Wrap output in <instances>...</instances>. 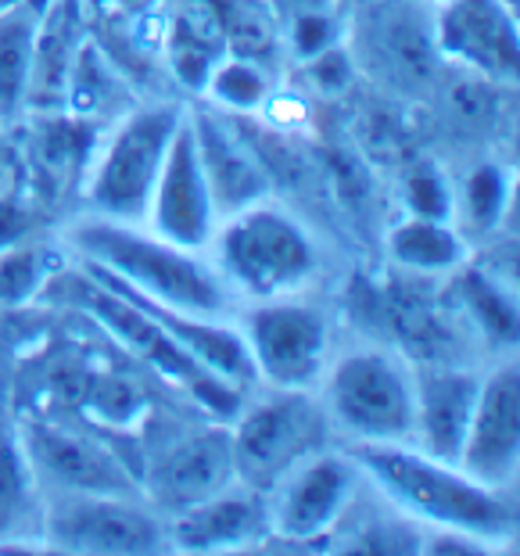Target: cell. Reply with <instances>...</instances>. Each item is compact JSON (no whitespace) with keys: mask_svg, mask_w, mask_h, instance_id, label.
<instances>
[{"mask_svg":"<svg viewBox=\"0 0 520 556\" xmlns=\"http://www.w3.org/2000/svg\"><path fill=\"white\" fill-rule=\"evenodd\" d=\"M183 112L176 104H148L129 112L98 144L90 173L83 180V198L90 201L93 216L144 223L148 201L155 194L165 155L173 148Z\"/></svg>","mask_w":520,"mask_h":556,"instance_id":"5b68a950","label":"cell"},{"mask_svg":"<svg viewBox=\"0 0 520 556\" xmlns=\"http://www.w3.org/2000/svg\"><path fill=\"white\" fill-rule=\"evenodd\" d=\"M345 453L402 517L434 531H464L489 546L517 535V503L506 489L481 484L456 464H442L409 442H352Z\"/></svg>","mask_w":520,"mask_h":556,"instance_id":"6da1fadb","label":"cell"},{"mask_svg":"<svg viewBox=\"0 0 520 556\" xmlns=\"http://www.w3.org/2000/svg\"><path fill=\"white\" fill-rule=\"evenodd\" d=\"M439 54L489 79H513L520 33L510 0H439L434 11Z\"/></svg>","mask_w":520,"mask_h":556,"instance_id":"4fadbf2b","label":"cell"},{"mask_svg":"<svg viewBox=\"0 0 520 556\" xmlns=\"http://www.w3.org/2000/svg\"><path fill=\"white\" fill-rule=\"evenodd\" d=\"M520 464V370L517 363L495 366L481 377L474 417L459 448L456 467L492 489H510Z\"/></svg>","mask_w":520,"mask_h":556,"instance_id":"7c38bea8","label":"cell"},{"mask_svg":"<svg viewBox=\"0 0 520 556\" xmlns=\"http://www.w3.org/2000/svg\"><path fill=\"white\" fill-rule=\"evenodd\" d=\"M238 484L233 467L230 428H208L176 442L155 467H151V500L165 514H183L191 506L212 500Z\"/></svg>","mask_w":520,"mask_h":556,"instance_id":"2e32d148","label":"cell"},{"mask_svg":"<svg viewBox=\"0 0 520 556\" xmlns=\"http://www.w3.org/2000/svg\"><path fill=\"white\" fill-rule=\"evenodd\" d=\"M392 258L417 277H439L464 269L467 241L456 227H448V219H428V216H409L392 230Z\"/></svg>","mask_w":520,"mask_h":556,"instance_id":"603a6c76","label":"cell"},{"mask_svg":"<svg viewBox=\"0 0 520 556\" xmlns=\"http://www.w3.org/2000/svg\"><path fill=\"white\" fill-rule=\"evenodd\" d=\"M324 413L352 442H409L417 381L392 352H352L327 374Z\"/></svg>","mask_w":520,"mask_h":556,"instance_id":"52a82bcc","label":"cell"},{"mask_svg":"<svg viewBox=\"0 0 520 556\" xmlns=\"http://www.w3.org/2000/svg\"><path fill=\"white\" fill-rule=\"evenodd\" d=\"M359 484L363 470L348 453L320 448V453L305 456L274 489L263 492L269 539H280L283 546L324 542L356 503Z\"/></svg>","mask_w":520,"mask_h":556,"instance_id":"9c48e42d","label":"cell"},{"mask_svg":"<svg viewBox=\"0 0 520 556\" xmlns=\"http://www.w3.org/2000/svg\"><path fill=\"white\" fill-rule=\"evenodd\" d=\"M65 241L83 266L101 269L104 277L158 305L205 319H223L230 309L233 291L223 283L216 266L205 263L201 252L140 230V223L87 216L65 233Z\"/></svg>","mask_w":520,"mask_h":556,"instance_id":"7a4b0ae2","label":"cell"},{"mask_svg":"<svg viewBox=\"0 0 520 556\" xmlns=\"http://www.w3.org/2000/svg\"><path fill=\"white\" fill-rule=\"evenodd\" d=\"M40 11L33 0H22L0 15V119H15L26 112L33 47H37Z\"/></svg>","mask_w":520,"mask_h":556,"instance_id":"cb8c5ba5","label":"cell"},{"mask_svg":"<svg viewBox=\"0 0 520 556\" xmlns=\"http://www.w3.org/2000/svg\"><path fill=\"white\" fill-rule=\"evenodd\" d=\"M29 227H33V216H29V208L22 205V194L0 201V252L22 244Z\"/></svg>","mask_w":520,"mask_h":556,"instance_id":"d6a6232c","label":"cell"},{"mask_svg":"<svg viewBox=\"0 0 520 556\" xmlns=\"http://www.w3.org/2000/svg\"><path fill=\"white\" fill-rule=\"evenodd\" d=\"M144 223L162 241L191 248V252H205L219 230V212H216V201H212L205 173H201L187 115L180 129H176L169 155H165L155 194L148 201Z\"/></svg>","mask_w":520,"mask_h":556,"instance_id":"8fae6325","label":"cell"},{"mask_svg":"<svg viewBox=\"0 0 520 556\" xmlns=\"http://www.w3.org/2000/svg\"><path fill=\"white\" fill-rule=\"evenodd\" d=\"M208 248L216 252L212 266L223 283L252 302L291 299L320 269L313 233L274 201H258L219 219Z\"/></svg>","mask_w":520,"mask_h":556,"instance_id":"277c9868","label":"cell"},{"mask_svg":"<svg viewBox=\"0 0 520 556\" xmlns=\"http://www.w3.org/2000/svg\"><path fill=\"white\" fill-rule=\"evenodd\" d=\"M187 123H191L198 162L208 180L219 219L274 198V173L266 169L263 155L248 144L241 129H233L227 119L212 112L187 115Z\"/></svg>","mask_w":520,"mask_h":556,"instance_id":"9a60e30c","label":"cell"},{"mask_svg":"<svg viewBox=\"0 0 520 556\" xmlns=\"http://www.w3.org/2000/svg\"><path fill=\"white\" fill-rule=\"evenodd\" d=\"M169 546L187 553H219V549H241L269 539L266 500L263 492L230 484L227 492L191 506L183 514H173Z\"/></svg>","mask_w":520,"mask_h":556,"instance_id":"ac0fdd59","label":"cell"},{"mask_svg":"<svg viewBox=\"0 0 520 556\" xmlns=\"http://www.w3.org/2000/svg\"><path fill=\"white\" fill-rule=\"evenodd\" d=\"M506 201H510V184H506V173L499 165L484 162L464 180V191H459V212H464V223L474 233H489L499 227V219L506 216Z\"/></svg>","mask_w":520,"mask_h":556,"instance_id":"f1b7e54d","label":"cell"},{"mask_svg":"<svg viewBox=\"0 0 520 556\" xmlns=\"http://www.w3.org/2000/svg\"><path fill=\"white\" fill-rule=\"evenodd\" d=\"M330 420L324 402L302 388H269L266 395L241 402L230 420V448L244 489L269 492L305 456L327 445Z\"/></svg>","mask_w":520,"mask_h":556,"instance_id":"8992f818","label":"cell"},{"mask_svg":"<svg viewBox=\"0 0 520 556\" xmlns=\"http://www.w3.org/2000/svg\"><path fill=\"white\" fill-rule=\"evenodd\" d=\"M37 510V475L18 428L0 413V542L18 539Z\"/></svg>","mask_w":520,"mask_h":556,"instance_id":"d4e9b609","label":"cell"},{"mask_svg":"<svg viewBox=\"0 0 520 556\" xmlns=\"http://www.w3.org/2000/svg\"><path fill=\"white\" fill-rule=\"evenodd\" d=\"M456 274H459V269H456ZM456 291H459V299H464L470 319H478V327L484 330V334L503 341V345H513V341H517L513 294L495 288L489 277L474 274V269H467V274L456 277Z\"/></svg>","mask_w":520,"mask_h":556,"instance_id":"83f0119b","label":"cell"},{"mask_svg":"<svg viewBox=\"0 0 520 556\" xmlns=\"http://www.w3.org/2000/svg\"><path fill=\"white\" fill-rule=\"evenodd\" d=\"M18 438L26 445L33 475L58 492H115L134 495V475L101 442L51 420H22Z\"/></svg>","mask_w":520,"mask_h":556,"instance_id":"5bb4252c","label":"cell"},{"mask_svg":"<svg viewBox=\"0 0 520 556\" xmlns=\"http://www.w3.org/2000/svg\"><path fill=\"white\" fill-rule=\"evenodd\" d=\"M43 539L62 553L98 556H151L169 546L162 520L115 492H58L43 510Z\"/></svg>","mask_w":520,"mask_h":556,"instance_id":"ba28073f","label":"cell"},{"mask_svg":"<svg viewBox=\"0 0 520 556\" xmlns=\"http://www.w3.org/2000/svg\"><path fill=\"white\" fill-rule=\"evenodd\" d=\"M98 126L73 112H40L29 134V176L43 198H62L87 180L98 155Z\"/></svg>","mask_w":520,"mask_h":556,"instance_id":"ffe728a7","label":"cell"},{"mask_svg":"<svg viewBox=\"0 0 520 556\" xmlns=\"http://www.w3.org/2000/svg\"><path fill=\"white\" fill-rule=\"evenodd\" d=\"M413 381H417V413H413L409 445L442 459V464H456L478 406L481 377L470 370H439V366H431Z\"/></svg>","mask_w":520,"mask_h":556,"instance_id":"e0dca14e","label":"cell"},{"mask_svg":"<svg viewBox=\"0 0 520 556\" xmlns=\"http://www.w3.org/2000/svg\"><path fill=\"white\" fill-rule=\"evenodd\" d=\"M54 277V266L37 248L15 244L0 252V309L29 302L33 294L43 291Z\"/></svg>","mask_w":520,"mask_h":556,"instance_id":"f546056e","label":"cell"},{"mask_svg":"<svg viewBox=\"0 0 520 556\" xmlns=\"http://www.w3.org/2000/svg\"><path fill=\"white\" fill-rule=\"evenodd\" d=\"M205 93L219 109H227L233 115H248L255 109H263L269 98V79L263 73V62L258 58H241V54H227L219 62V68L212 73Z\"/></svg>","mask_w":520,"mask_h":556,"instance_id":"4316f807","label":"cell"},{"mask_svg":"<svg viewBox=\"0 0 520 556\" xmlns=\"http://www.w3.org/2000/svg\"><path fill=\"white\" fill-rule=\"evenodd\" d=\"M406 205L409 216H428V219H448L456 208L453 194L445 187V176L431 165H420L406 176Z\"/></svg>","mask_w":520,"mask_h":556,"instance_id":"4dcf8cb0","label":"cell"},{"mask_svg":"<svg viewBox=\"0 0 520 556\" xmlns=\"http://www.w3.org/2000/svg\"><path fill=\"white\" fill-rule=\"evenodd\" d=\"M370 51L377 65L398 83H428L434 73V33L406 8V0H395L370 18Z\"/></svg>","mask_w":520,"mask_h":556,"instance_id":"7402d4cb","label":"cell"},{"mask_svg":"<svg viewBox=\"0 0 520 556\" xmlns=\"http://www.w3.org/2000/svg\"><path fill=\"white\" fill-rule=\"evenodd\" d=\"M22 176H26L22 155H15L8 144H0V201L22 194Z\"/></svg>","mask_w":520,"mask_h":556,"instance_id":"836d02e7","label":"cell"},{"mask_svg":"<svg viewBox=\"0 0 520 556\" xmlns=\"http://www.w3.org/2000/svg\"><path fill=\"white\" fill-rule=\"evenodd\" d=\"M22 0H0V15H4V11H11V8H18Z\"/></svg>","mask_w":520,"mask_h":556,"instance_id":"e575fe53","label":"cell"},{"mask_svg":"<svg viewBox=\"0 0 520 556\" xmlns=\"http://www.w3.org/2000/svg\"><path fill=\"white\" fill-rule=\"evenodd\" d=\"M413 4H428V0H413Z\"/></svg>","mask_w":520,"mask_h":556,"instance_id":"d590c367","label":"cell"},{"mask_svg":"<svg viewBox=\"0 0 520 556\" xmlns=\"http://www.w3.org/2000/svg\"><path fill=\"white\" fill-rule=\"evenodd\" d=\"M101 51L115 65H151L162 58V0H83Z\"/></svg>","mask_w":520,"mask_h":556,"instance_id":"44dd1931","label":"cell"},{"mask_svg":"<svg viewBox=\"0 0 520 556\" xmlns=\"http://www.w3.org/2000/svg\"><path fill=\"white\" fill-rule=\"evenodd\" d=\"M334 33H338L334 22H330L327 15H313V11H309V15H302L299 26H294V47H299L302 58H309V62H313V58L327 54L330 47L338 43Z\"/></svg>","mask_w":520,"mask_h":556,"instance_id":"1f68e13d","label":"cell"},{"mask_svg":"<svg viewBox=\"0 0 520 556\" xmlns=\"http://www.w3.org/2000/svg\"><path fill=\"white\" fill-rule=\"evenodd\" d=\"M51 288L62 291L76 309H83L93 324L109 330L129 356H137L148 370H155L162 381H169L173 388H180L187 399H194L208 417H216L223 424H230L238 417L244 392L230 388L227 381H219L216 374H208L194 356H187L155 319H151V313L134 294L115 288L112 280H104L101 274H93V269L83 263L73 274L51 277Z\"/></svg>","mask_w":520,"mask_h":556,"instance_id":"3957f363","label":"cell"},{"mask_svg":"<svg viewBox=\"0 0 520 556\" xmlns=\"http://www.w3.org/2000/svg\"><path fill=\"white\" fill-rule=\"evenodd\" d=\"M241 334L255 366V381L313 392V384L324 377L327 319L313 305L291 299L255 302Z\"/></svg>","mask_w":520,"mask_h":556,"instance_id":"30bf717a","label":"cell"},{"mask_svg":"<svg viewBox=\"0 0 520 556\" xmlns=\"http://www.w3.org/2000/svg\"><path fill=\"white\" fill-rule=\"evenodd\" d=\"M83 0H58L40 11L37 47H33V73L26 112H65L68 79H73L76 58L87 43V22H83Z\"/></svg>","mask_w":520,"mask_h":556,"instance_id":"d6986e66","label":"cell"},{"mask_svg":"<svg viewBox=\"0 0 520 556\" xmlns=\"http://www.w3.org/2000/svg\"><path fill=\"white\" fill-rule=\"evenodd\" d=\"M79 406L104 428L123 431L140 420L144 413V388L129 374H83L79 381Z\"/></svg>","mask_w":520,"mask_h":556,"instance_id":"484cf974","label":"cell"}]
</instances>
